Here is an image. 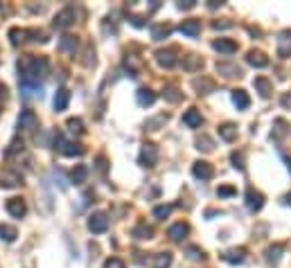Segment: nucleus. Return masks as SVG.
Listing matches in <instances>:
<instances>
[{
    "mask_svg": "<svg viewBox=\"0 0 291 268\" xmlns=\"http://www.w3.org/2000/svg\"><path fill=\"white\" fill-rule=\"evenodd\" d=\"M131 235H133V239H138V241H145V239H151V237H154V228L143 221V223H138L136 228H133Z\"/></svg>",
    "mask_w": 291,
    "mask_h": 268,
    "instance_id": "17",
    "label": "nucleus"
},
{
    "mask_svg": "<svg viewBox=\"0 0 291 268\" xmlns=\"http://www.w3.org/2000/svg\"><path fill=\"white\" fill-rule=\"evenodd\" d=\"M285 162H287V167H289V172H291V158H285Z\"/></svg>",
    "mask_w": 291,
    "mask_h": 268,
    "instance_id": "50",
    "label": "nucleus"
},
{
    "mask_svg": "<svg viewBox=\"0 0 291 268\" xmlns=\"http://www.w3.org/2000/svg\"><path fill=\"white\" fill-rule=\"evenodd\" d=\"M183 65H185V70H199L203 65V61L199 59L196 54H187V57H185V63H183Z\"/></svg>",
    "mask_w": 291,
    "mask_h": 268,
    "instance_id": "37",
    "label": "nucleus"
},
{
    "mask_svg": "<svg viewBox=\"0 0 291 268\" xmlns=\"http://www.w3.org/2000/svg\"><path fill=\"white\" fill-rule=\"evenodd\" d=\"M59 50L66 54H74V50H77V38L74 36H61V41H59Z\"/></svg>",
    "mask_w": 291,
    "mask_h": 268,
    "instance_id": "29",
    "label": "nucleus"
},
{
    "mask_svg": "<svg viewBox=\"0 0 291 268\" xmlns=\"http://www.w3.org/2000/svg\"><path fill=\"white\" fill-rule=\"evenodd\" d=\"M7 212H9L11 216H16V219L25 216V212H27L25 201H23V199H9V201H7Z\"/></svg>",
    "mask_w": 291,
    "mask_h": 268,
    "instance_id": "16",
    "label": "nucleus"
},
{
    "mask_svg": "<svg viewBox=\"0 0 291 268\" xmlns=\"http://www.w3.org/2000/svg\"><path fill=\"white\" fill-rule=\"evenodd\" d=\"M163 122H167V115H158V118L149 119V122H147V129H149V131H156V129H158V126H160Z\"/></svg>",
    "mask_w": 291,
    "mask_h": 268,
    "instance_id": "42",
    "label": "nucleus"
},
{
    "mask_svg": "<svg viewBox=\"0 0 291 268\" xmlns=\"http://www.w3.org/2000/svg\"><path fill=\"white\" fill-rule=\"evenodd\" d=\"M68 102H70V92L66 88H59L57 95H54V111H66Z\"/></svg>",
    "mask_w": 291,
    "mask_h": 268,
    "instance_id": "23",
    "label": "nucleus"
},
{
    "mask_svg": "<svg viewBox=\"0 0 291 268\" xmlns=\"http://www.w3.org/2000/svg\"><path fill=\"white\" fill-rule=\"evenodd\" d=\"M136 99L143 108H147V106H151V104L156 102V92L149 90V88H140V90L136 92Z\"/></svg>",
    "mask_w": 291,
    "mask_h": 268,
    "instance_id": "19",
    "label": "nucleus"
},
{
    "mask_svg": "<svg viewBox=\"0 0 291 268\" xmlns=\"http://www.w3.org/2000/svg\"><path fill=\"white\" fill-rule=\"evenodd\" d=\"M84 147L81 145H73V142H68V145L64 147V151H61V153H64V156H68V158H74V156H84Z\"/></svg>",
    "mask_w": 291,
    "mask_h": 268,
    "instance_id": "34",
    "label": "nucleus"
},
{
    "mask_svg": "<svg viewBox=\"0 0 291 268\" xmlns=\"http://www.w3.org/2000/svg\"><path fill=\"white\" fill-rule=\"evenodd\" d=\"M156 61H158L160 68H167V70L174 68V65L179 63L174 50H158V52H156Z\"/></svg>",
    "mask_w": 291,
    "mask_h": 268,
    "instance_id": "7",
    "label": "nucleus"
},
{
    "mask_svg": "<svg viewBox=\"0 0 291 268\" xmlns=\"http://www.w3.org/2000/svg\"><path fill=\"white\" fill-rule=\"evenodd\" d=\"M212 48L217 50V52H223V54L237 52V43H235V41H230V38H217V41L212 43Z\"/></svg>",
    "mask_w": 291,
    "mask_h": 268,
    "instance_id": "18",
    "label": "nucleus"
},
{
    "mask_svg": "<svg viewBox=\"0 0 291 268\" xmlns=\"http://www.w3.org/2000/svg\"><path fill=\"white\" fill-rule=\"evenodd\" d=\"M74 23V9L73 7H66V9H61L54 16V27H59V30H66V27H70Z\"/></svg>",
    "mask_w": 291,
    "mask_h": 268,
    "instance_id": "6",
    "label": "nucleus"
},
{
    "mask_svg": "<svg viewBox=\"0 0 291 268\" xmlns=\"http://www.w3.org/2000/svg\"><path fill=\"white\" fill-rule=\"evenodd\" d=\"M170 264H172V252H158L151 259V268H170Z\"/></svg>",
    "mask_w": 291,
    "mask_h": 268,
    "instance_id": "30",
    "label": "nucleus"
},
{
    "mask_svg": "<svg viewBox=\"0 0 291 268\" xmlns=\"http://www.w3.org/2000/svg\"><path fill=\"white\" fill-rule=\"evenodd\" d=\"M246 63L253 65V68H266L269 65V57L259 50H249L246 52Z\"/></svg>",
    "mask_w": 291,
    "mask_h": 268,
    "instance_id": "8",
    "label": "nucleus"
},
{
    "mask_svg": "<svg viewBox=\"0 0 291 268\" xmlns=\"http://www.w3.org/2000/svg\"><path fill=\"white\" fill-rule=\"evenodd\" d=\"M196 149H201V151H206L208 153V151L215 149V145H212V140L208 138V135H201V138L196 140Z\"/></svg>",
    "mask_w": 291,
    "mask_h": 268,
    "instance_id": "40",
    "label": "nucleus"
},
{
    "mask_svg": "<svg viewBox=\"0 0 291 268\" xmlns=\"http://www.w3.org/2000/svg\"><path fill=\"white\" fill-rule=\"evenodd\" d=\"M230 162H233L235 169H239V172H244V151H233V156H230Z\"/></svg>",
    "mask_w": 291,
    "mask_h": 268,
    "instance_id": "39",
    "label": "nucleus"
},
{
    "mask_svg": "<svg viewBox=\"0 0 291 268\" xmlns=\"http://www.w3.org/2000/svg\"><path fill=\"white\" fill-rule=\"evenodd\" d=\"M172 209H174V205H158V208H154V216L163 221L172 214Z\"/></svg>",
    "mask_w": 291,
    "mask_h": 268,
    "instance_id": "38",
    "label": "nucleus"
},
{
    "mask_svg": "<svg viewBox=\"0 0 291 268\" xmlns=\"http://www.w3.org/2000/svg\"><path fill=\"white\" fill-rule=\"evenodd\" d=\"M18 237V230L14 225H7V223H0V239H5V241H14Z\"/></svg>",
    "mask_w": 291,
    "mask_h": 268,
    "instance_id": "32",
    "label": "nucleus"
},
{
    "mask_svg": "<svg viewBox=\"0 0 291 268\" xmlns=\"http://www.w3.org/2000/svg\"><path fill=\"white\" fill-rule=\"evenodd\" d=\"M27 30H18V27H11L9 30V38H11V45H21L23 41H25V36H27Z\"/></svg>",
    "mask_w": 291,
    "mask_h": 268,
    "instance_id": "33",
    "label": "nucleus"
},
{
    "mask_svg": "<svg viewBox=\"0 0 291 268\" xmlns=\"http://www.w3.org/2000/svg\"><path fill=\"white\" fill-rule=\"evenodd\" d=\"M278 54H280L282 59H287L291 54V30H285L278 36Z\"/></svg>",
    "mask_w": 291,
    "mask_h": 268,
    "instance_id": "13",
    "label": "nucleus"
},
{
    "mask_svg": "<svg viewBox=\"0 0 291 268\" xmlns=\"http://www.w3.org/2000/svg\"><path fill=\"white\" fill-rule=\"evenodd\" d=\"M285 203H287V205H291V192L285 196Z\"/></svg>",
    "mask_w": 291,
    "mask_h": 268,
    "instance_id": "49",
    "label": "nucleus"
},
{
    "mask_svg": "<svg viewBox=\"0 0 291 268\" xmlns=\"http://www.w3.org/2000/svg\"><path fill=\"white\" fill-rule=\"evenodd\" d=\"M21 92H23L25 99H32V97H41L43 95V88H41V84H36V81L21 77Z\"/></svg>",
    "mask_w": 291,
    "mask_h": 268,
    "instance_id": "4",
    "label": "nucleus"
},
{
    "mask_svg": "<svg viewBox=\"0 0 291 268\" xmlns=\"http://www.w3.org/2000/svg\"><path fill=\"white\" fill-rule=\"evenodd\" d=\"M246 208H249L251 212H259V209L264 208V194L249 187L246 189Z\"/></svg>",
    "mask_w": 291,
    "mask_h": 268,
    "instance_id": "3",
    "label": "nucleus"
},
{
    "mask_svg": "<svg viewBox=\"0 0 291 268\" xmlns=\"http://www.w3.org/2000/svg\"><path fill=\"white\" fill-rule=\"evenodd\" d=\"M179 32L185 34V36H190V38H196V36H199V32H201V21H196V18L183 21L179 25Z\"/></svg>",
    "mask_w": 291,
    "mask_h": 268,
    "instance_id": "9",
    "label": "nucleus"
},
{
    "mask_svg": "<svg viewBox=\"0 0 291 268\" xmlns=\"http://www.w3.org/2000/svg\"><path fill=\"white\" fill-rule=\"evenodd\" d=\"M194 90L199 92V95H208V92L215 90V84H212L210 79H206V77H201V79L194 81Z\"/></svg>",
    "mask_w": 291,
    "mask_h": 268,
    "instance_id": "31",
    "label": "nucleus"
},
{
    "mask_svg": "<svg viewBox=\"0 0 291 268\" xmlns=\"http://www.w3.org/2000/svg\"><path fill=\"white\" fill-rule=\"evenodd\" d=\"M273 135L275 140H282V138H287L289 135V124H287V119H282V118H278L273 122Z\"/></svg>",
    "mask_w": 291,
    "mask_h": 268,
    "instance_id": "22",
    "label": "nucleus"
},
{
    "mask_svg": "<svg viewBox=\"0 0 291 268\" xmlns=\"http://www.w3.org/2000/svg\"><path fill=\"white\" fill-rule=\"evenodd\" d=\"M66 126H68V131H70V133H74V135H81V133H84V124H81L79 118H70Z\"/></svg>",
    "mask_w": 291,
    "mask_h": 268,
    "instance_id": "36",
    "label": "nucleus"
},
{
    "mask_svg": "<svg viewBox=\"0 0 291 268\" xmlns=\"http://www.w3.org/2000/svg\"><path fill=\"white\" fill-rule=\"evenodd\" d=\"M187 257L194 259V262H199V259H203L206 255H203V250L199 246H187Z\"/></svg>",
    "mask_w": 291,
    "mask_h": 268,
    "instance_id": "41",
    "label": "nucleus"
},
{
    "mask_svg": "<svg viewBox=\"0 0 291 268\" xmlns=\"http://www.w3.org/2000/svg\"><path fill=\"white\" fill-rule=\"evenodd\" d=\"M187 232H190V225L181 221V223L170 225V230H167V235H170V239H172V241H183Z\"/></svg>",
    "mask_w": 291,
    "mask_h": 268,
    "instance_id": "15",
    "label": "nucleus"
},
{
    "mask_svg": "<svg viewBox=\"0 0 291 268\" xmlns=\"http://www.w3.org/2000/svg\"><path fill=\"white\" fill-rule=\"evenodd\" d=\"M253 86H255V90L259 92V97H264V99H269L271 92H273V84H271L266 77H255Z\"/></svg>",
    "mask_w": 291,
    "mask_h": 268,
    "instance_id": "14",
    "label": "nucleus"
},
{
    "mask_svg": "<svg viewBox=\"0 0 291 268\" xmlns=\"http://www.w3.org/2000/svg\"><path fill=\"white\" fill-rule=\"evenodd\" d=\"M217 72L221 77H228V79H230V77H242L244 75L242 68L235 65V63H217Z\"/></svg>",
    "mask_w": 291,
    "mask_h": 268,
    "instance_id": "20",
    "label": "nucleus"
},
{
    "mask_svg": "<svg viewBox=\"0 0 291 268\" xmlns=\"http://www.w3.org/2000/svg\"><path fill=\"white\" fill-rule=\"evenodd\" d=\"M140 162H143L145 167H154L156 162H158V149H156V145L145 142L143 149H140Z\"/></svg>",
    "mask_w": 291,
    "mask_h": 268,
    "instance_id": "2",
    "label": "nucleus"
},
{
    "mask_svg": "<svg viewBox=\"0 0 291 268\" xmlns=\"http://www.w3.org/2000/svg\"><path fill=\"white\" fill-rule=\"evenodd\" d=\"M86 176H88V167H86V165H77L73 169V174H70V180H73L74 185H81V182H86Z\"/></svg>",
    "mask_w": 291,
    "mask_h": 268,
    "instance_id": "27",
    "label": "nucleus"
},
{
    "mask_svg": "<svg viewBox=\"0 0 291 268\" xmlns=\"http://www.w3.org/2000/svg\"><path fill=\"white\" fill-rule=\"evenodd\" d=\"M219 135H221L223 140H226V142H233L235 138H237V126H235V124H221V126H219Z\"/></svg>",
    "mask_w": 291,
    "mask_h": 268,
    "instance_id": "28",
    "label": "nucleus"
},
{
    "mask_svg": "<svg viewBox=\"0 0 291 268\" xmlns=\"http://www.w3.org/2000/svg\"><path fill=\"white\" fill-rule=\"evenodd\" d=\"M163 97L167 99V102H172V104H176V102H181V99H183V95L179 92V88H174V86H167V88H165Z\"/></svg>",
    "mask_w": 291,
    "mask_h": 268,
    "instance_id": "35",
    "label": "nucleus"
},
{
    "mask_svg": "<svg viewBox=\"0 0 291 268\" xmlns=\"http://www.w3.org/2000/svg\"><path fill=\"white\" fill-rule=\"evenodd\" d=\"M282 252H285V246L282 243H275V246L266 248V262L269 264H278L282 257Z\"/></svg>",
    "mask_w": 291,
    "mask_h": 268,
    "instance_id": "25",
    "label": "nucleus"
},
{
    "mask_svg": "<svg viewBox=\"0 0 291 268\" xmlns=\"http://www.w3.org/2000/svg\"><path fill=\"white\" fill-rule=\"evenodd\" d=\"M88 230L93 232V235H102V232H106L109 230V214H106V212H95V214H90Z\"/></svg>",
    "mask_w": 291,
    "mask_h": 268,
    "instance_id": "1",
    "label": "nucleus"
},
{
    "mask_svg": "<svg viewBox=\"0 0 291 268\" xmlns=\"http://www.w3.org/2000/svg\"><path fill=\"white\" fill-rule=\"evenodd\" d=\"M170 34H172V25H167V23H160V25L151 27V38H154V41H163V38H167Z\"/></svg>",
    "mask_w": 291,
    "mask_h": 268,
    "instance_id": "24",
    "label": "nucleus"
},
{
    "mask_svg": "<svg viewBox=\"0 0 291 268\" xmlns=\"http://www.w3.org/2000/svg\"><path fill=\"white\" fill-rule=\"evenodd\" d=\"M212 27H215V30H228V27H233V23H230V21H223V23H215Z\"/></svg>",
    "mask_w": 291,
    "mask_h": 268,
    "instance_id": "47",
    "label": "nucleus"
},
{
    "mask_svg": "<svg viewBox=\"0 0 291 268\" xmlns=\"http://www.w3.org/2000/svg\"><path fill=\"white\" fill-rule=\"evenodd\" d=\"M36 126H38L36 115H34L32 111H23V113H21V118H18V129H23V131H34Z\"/></svg>",
    "mask_w": 291,
    "mask_h": 268,
    "instance_id": "11",
    "label": "nucleus"
},
{
    "mask_svg": "<svg viewBox=\"0 0 291 268\" xmlns=\"http://www.w3.org/2000/svg\"><path fill=\"white\" fill-rule=\"evenodd\" d=\"M23 182V176L18 172H11V169H5V172H0V187L5 189H11V187H18Z\"/></svg>",
    "mask_w": 291,
    "mask_h": 268,
    "instance_id": "5",
    "label": "nucleus"
},
{
    "mask_svg": "<svg viewBox=\"0 0 291 268\" xmlns=\"http://www.w3.org/2000/svg\"><path fill=\"white\" fill-rule=\"evenodd\" d=\"M194 5H196L194 0H185V2H179V5H176V7H179V9H192V7H194Z\"/></svg>",
    "mask_w": 291,
    "mask_h": 268,
    "instance_id": "46",
    "label": "nucleus"
},
{
    "mask_svg": "<svg viewBox=\"0 0 291 268\" xmlns=\"http://www.w3.org/2000/svg\"><path fill=\"white\" fill-rule=\"evenodd\" d=\"M233 104L239 108V111L249 108L251 106V99H249V95H246V90H233Z\"/></svg>",
    "mask_w": 291,
    "mask_h": 268,
    "instance_id": "26",
    "label": "nucleus"
},
{
    "mask_svg": "<svg viewBox=\"0 0 291 268\" xmlns=\"http://www.w3.org/2000/svg\"><path fill=\"white\" fill-rule=\"evenodd\" d=\"M192 174H194L196 178H201V180H210L212 174H215V169H212L210 162L199 160V162H194V167H192Z\"/></svg>",
    "mask_w": 291,
    "mask_h": 268,
    "instance_id": "10",
    "label": "nucleus"
},
{
    "mask_svg": "<svg viewBox=\"0 0 291 268\" xmlns=\"http://www.w3.org/2000/svg\"><path fill=\"white\" fill-rule=\"evenodd\" d=\"M104 268H127V266H124V262H122V259L111 257V259H106V262H104Z\"/></svg>",
    "mask_w": 291,
    "mask_h": 268,
    "instance_id": "43",
    "label": "nucleus"
},
{
    "mask_svg": "<svg viewBox=\"0 0 291 268\" xmlns=\"http://www.w3.org/2000/svg\"><path fill=\"white\" fill-rule=\"evenodd\" d=\"M217 194H219V196H235V194H237V189L230 187V185H221V187L217 189Z\"/></svg>",
    "mask_w": 291,
    "mask_h": 268,
    "instance_id": "45",
    "label": "nucleus"
},
{
    "mask_svg": "<svg viewBox=\"0 0 291 268\" xmlns=\"http://www.w3.org/2000/svg\"><path fill=\"white\" fill-rule=\"evenodd\" d=\"M221 5H223L221 0H219V2H217V0H210V5H208V7H210V9H217V7H221Z\"/></svg>",
    "mask_w": 291,
    "mask_h": 268,
    "instance_id": "48",
    "label": "nucleus"
},
{
    "mask_svg": "<svg viewBox=\"0 0 291 268\" xmlns=\"http://www.w3.org/2000/svg\"><path fill=\"white\" fill-rule=\"evenodd\" d=\"M223 259L228 264H242L246 259V248H230L228 252H223Z\"/></svg>",
    "mask_w": 291,
    "mask_h": 268,
    "instance_id": "21",
    "label": "nucleus"
},
{
    "mask_svg": "<svg viewBox=\"0 0 291 268\" xmlns=\"http://www.w3.org/2000/svg\"><path fill=\"white\" fill-rule=\"evenodd\" d=\"M124 65H127L131 72H138L140 70V61L136 59V57H127V61H124Z\"/></svg>",
    "mask_w": 291,
    "mask_h": 268,
    "instance_id": "44",
    "label": "nucleus"
},
{
    "mask_svg": "<svg viewBox=\"0 0 291 268\" xmlns=\"http://www.w3.org/2000/svg\"><path fill=\"white\" fill-rule=\"evenodd\" d=\"M183 124L185 126H190V129H199L203 124V115L199 108H190V111H185V115H183Z\"/></svg>",
    "mask_w": 291,
    "mask_h": 268,
    "instance_id": "12",
    "label": "nucleus"
}]
</instances>
